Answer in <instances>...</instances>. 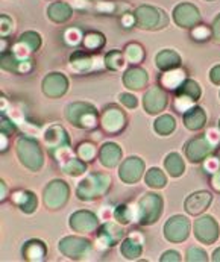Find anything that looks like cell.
<instances>
[{
  "label": "cell",
  "instance_id": "6da1fadb",
  "mask_svg": "<svg viewBox=\"0 0 220 262\" xmlns=\"http://www.w3.org/2000/svg\"><path fill=\"white\" fill-rule=\"evenodd\" d=\"M111 179L108 174L104 173H93L88 178H85L76 189V195L81 200H94L97 197H102L104 194H107V191L110 189Z\"/></svg>",
  "mask_w": 220,
  "mask_h": 262
},
{
  "label": "cell",
  "instance_id": "7a4b0ae2",
  "mask_svg": "<svg viewBox=\"0 0 220 262\" xmlns=\"http://www.w3.org/2000/svg\"><path fill=\"white\" fill-rule=\"evenodd\" d=\"M66 117L76 127L91 129V127H94L97 124L99 114H97L96 108L93 105L84 103V102H76V103H72L67 108Z\"/></svg>",
  "mask_w": 220,
  "mask_h": 262
},
{
  "label": "cell",
  "instance_id": "3957f363",
  "mask_svg": "<svg viewBox=\"0 0 220 262\" xmlns=\"http://www.w3.org/2000/svg\"><path fill=\"white\" fill-rule=\"evenodd\" d=\"M17 155H18L20 162L32 171H37L43 167V161H44L43 153H41V149H39L37 141L32 138H28V137L18 138Z\"/></svg>",
  "mask_w": 220,
  "mask_h": 262
},
{
  "label": "cell",
  "instance_id": "277c9868",
  "mask_svg": "<svg viewBox=\"0 0 220 262\" xmlns=\"http://www.w3.org/2000/svg\"><path fill=\"white\" fill-rule=\"evenodd\" d=\"M163 214V199L158 194H146L142 197V200L138 202V208H137V215H138V222L140 225H152L155 223L159 215Z\"/></svg>",
  "mask_w": 220,
  "mask_h": 262
},
{
  "label": "cell",
  "instance_id": "5b68a950",
  "mask_svg": "<svg viewBox=\"0 0 220 262\" xmlns=\"http://www.w3.org/2000/svg\"><path fill=\"white\" fill-rule=\"evenodd\" d=\"M134 18L142 29H159L167 25L166 14L152 6H140L135 11Z\"/></svg>",
  "mask_w": 220,
  "mask_h": 262
},
{
  "label": "cell",
  "instance_id": "8992f818",
  "mask_svg": "<svg viewBox=\"0 0 220 262\" xmlns=\"http://www.w3.org/2000/svg\"><path fill=\"white\" fill-rule=\"evenodd\" d=\"M69 194H70V189H69L66 182H63V181H52L46 187L44 194H43L44 205L49 209H59L69 200Z\"/></svg>",
  "mask_w": 220,
  "mask_h": 262
},
{
  "label": "cell",
  "instance_id": "52a82bcc",
  "mask_svg": "<svg viewBox=\"0 0 220 262\" xmlns=\"http://www.w3.org/2000/svg\"><path fill=\"white\" fill-rule=\"evenodd\" d=\"M59 252L70 259H81L91 252V243L81 236H66L59 241Z\"/></svg>",
  "mask_w": 220,
  "mask_h": 262
},
{
  "label": "cell",
  "instance_id": "ba28073f",
  "mask_svg": "<svg viewBox=\"0 0 220 262\" xmlns=\"http://www.w3.org/2000/svg\"><path fill=\"white\" fill-rule=\"evenodd\" d=\"M214 150V143L208 138V137H197L190 140L185 146L184 151L187 159H190L191 162H201L204 159H207L210 156V153Z\"/></svg>",
  "mask_w": 220,
  "mask_h": 262
},
{
  "label": "cell",
  "instance_id": "9c48e42d",
  "mask_svg": "<svg viewBox=\"0 0 220 262\" xmlns=\"http://www.w3.org/2000/svg\"><path fill=\"white\" fill-rule=\"evenodd\" d=\"M44 143L52 155H56L58 151H64L70 146V140H69L66 129L58 124L47 129V132L44 135Z\"/></svg>",
  "mask_w": 220,
  "mask_h": 262
},
{
  "label": "cell",
  "instance_id": "30bf717a",
  "mask_svg": "<svg viewBox=\"0 0 220 262\" xmlns=\"http://www.w3.org/2000/svg\"><path fill=\"white\" fill-rule=\"evenodd\" d=\"M190 232V223L183 215H175L167 220L164 226V235L170 243H183Z\"/></svg>",
  "mask_w": 220,
  "mask_h": 262
},
{
  "label": "cell",
  "instance_id": "8fae6325",
  "mask_svg": "<svg viewBox=\"0 0 220 262\" xmlns=\"http://www.w3.org/2000/svg\"><path fill=\"white\" fill-rule=\"evenodd\" d=\"M194 235L204 244H213L219 236V226L210 215L201 217L194 223Z\"/></svg>",
  "mask_w": 220,
  "mask_h": 262
},
{
  "label": "cell",
  "instance_id": "7c38bea8",
  "mask_svg": "<svg viewBox=\"0 0 220 262\" xmlns=\"http://www.w3.org/2000/svg\"><path fill=\"white\" fill-rule=\"evenodd\" d=\"M143 171H145V162L137 156H131L122 162L118 174L125 184H135L143 176Z\"/></svg>",
  "mask_w": 220,
  "mask_h": 262
},
{
  "label": "cell",
  "instance_id": "4fadbf2b",
  "mask_svg": "<svg viewBox=\"0 0 220 262\" xmlns=\"http://www.w3.org/2000/svg\"><path fill=\"white\" fill-rule=\"evenodd\" d=\"M67 88H69V80L61 73H50L43 80V93L52 99L64 96Z\"/></svg>",
  "mask_w": 220,
  "mask_h": 262
},
{
  "label": "cell",
  "instance_id": "5bb4252c",
  "mask_svg": "<svg viewBox=\"0 0 220 262\" xmlns=\"http://www.w3.org/2000/svg\"><path fill=\"white\" fill-rule=\"evenodd\" d=\"M126 123V117L123 111H120L117 106H108L101 117V124L104 127V130H107L108 134H117L125 127Z\"/></svg>",
  "mask_w": 220,
  "mask_h": 262
},
{
  "label": "cell",
  "instance_id": "9a60e30c",
  "mask_svg": "<svg viewBox=\"0 0 220 262\" xmlns=\"http://www.w3.org/2000/svg\"><path fill=\"white\" fill-rule=\"evenodd\" d=\"M211 200H213L211 192L197 191V192H193V194H190L187 197V200L184 203V208L190 215H199L210 206Z\"/></svg>",
  "mask_w": 220,
  "mask_h": 262
},
{
  "label": "cell",
  "instance_id": "2e32d148",
  "mask_svg": "<svg viewBox=\"0 0 220 262\" xmlns=\"http://www.w3.org/2000/svg\"><path fill=\"white\" fill-rule=\"evenodd\" d=\"M173 18H175L178 26H181V28H191V26L197 25V21L201 20V15H199L197 8H194L193 5L181 3V5H178L175 8Z\"/></svg>",
  "mask_w": 220,
  "mask_h": 262
},
{
  "label": "cell",
  "instance_id": "e0dca14e",
  "mask_svg": "<svg viewBox=\"0 0 220 262\" xmlns=\"http://www.w3.org/2000/svg\"><path fill=\"white\" fill-rule=\"evenodd\" d=\"M97 226H99L97 217L90 211H77L70 217V227L81 233L94 232Z\"/></svg>",
  "mask_w": 220,
  "mask_h": 262
},
{
  "label": "cell",
  "instance_id": "ac0fdd59",
  "mask_svg": "<svg viewBox=\"0 0 220 262\" xmlns=\"http://www.w3.org/2000/svg\"><path fill=\"white\" fill-rule=\"evenodd\" d=\"M167 105V96L159 86H152L145 96V108L149 114L161 113Z\"/></svg>",
  "mask_w": 220,
  "mask_h": 262
},
{
  "label": "cell",
  "instance_id": "d6986e66",
  "mask_svg": "<svg viewBox=\"0 0 220 262\" xmlns=\"http://www.w3.org/2000/svg\"><path fill=\"white\" fill-rule=\"evenodd\" d=\"M123 235L125 233L122 227H118L114 223H105L99 230V243L104 247H111V246H115L123 238Z\"/></svg>",
  "mask_w": 220,
  "mask_h": 262
},
{
  "label": "cell",
  "instance_id": "ffe728a7",
  "mask_svg": "<svg viewBox=\"0 0 220 262\" xmlns=\"http://www.w3.org/2000/svg\"><path fill=\"white\" fill-rule=\"evenodd\" d=\"M123 83L129 90H142L143 86H146L147 73L143 69H138V67L129 69L123 75Z\"/></svg>",
  "mask_w": 220,
  "mask_h": 262
},
{
  "label": "cell",
  "instance_id": "44dd1931",
  "mask_svg": "<svg viewBox=\"0 0 220 262\" xmlns=\"http://www.w3.org/2000/svg\"><path fill=\"white\" fill-rule=\"evenodd\" d=\"M205 121H207V115L204 113L202 108H190L187 110L184 114V124L185 127H188L190 130H199L205 126Z\"/></svg>",
  "mask_w": 220,
  "mask_h": 262
},
{
  "label": "cell",
  "instance_id": "7402d4cb",
  "mask_svg": "<svg viewBox=\"0 0 220 262\" xmlns=\"http://www.w3.org/2000/svg\"><path fill=\"white\" fill-rule=\"evenodd\" d=\"M99 158H101V162L105 167L112 168L122 159V149L117 144H114V143H107L105 146H102L101 153H99Z\"/></svg>",
  "mask_w": 220,
  "mask_h": 262
},
{
  "label": "cell",
  "instance_id": "603a6c76",
  "mask_svg": "<svg viewBox=\"0 0 220 262\" xmlns=\"http://www.w3.org/2000/svg\"><path fill=\"white\" fill-rule=\"evenodd\" d=\"M14 203H17L23 212L32 214L37 209L38 199L32 191H18L14 195Z\"/></svg>",
  "mask_w": 220,
  "mask_h": 262
},
{
  "label": "cell",
  "instance_id": "cb8c5ba5",
  "mask_svg": "<svg viewBox=\"0 0 220 262\" xmlns=\"http://www.w3.org/2000/svg\"><path fill=\"white\" fill-rule=\"evenodd\" d=\"M143 252V246H142V239H138V236L131 235L128 238H125V241L122 243V255L126 259H137Z\"/></svg>",
  "mask_w": 220,
  "mask_h": 262
},
{
  "label": "cell",
  "instance_id": "d4e9b609",
  "mask_svg": "<svg viewBox=\"0 0 220 262\" xmlns=\"http://www.w3.org/2000/svg\"><path fill=\"white\" fill-rule=\"evenodd\" d=\"M156 66L159 70H175L181 66V58L173 50H163L156 55Z\"/></svg>",
  "mask_w": 220,
  "mask_h": 262
},
{
  "label": "cell",
  "instance_id": "484cf974",
  "mask_svg": "<svg viewBox=\"0 0 220 262\" xmlns=\"http://www.w3.org/2000/svg\"><path fill=\"white\" fill-rule=\"evenodd\" d=\"M46 253H47V249L44 243L37 241V239L28 241L23 247V256L28 261H43Z\"/></svg>",
  "mask_w": 220,
  "mask_h": 262
},
{
  "label": "cell",
  "instance_id": "4316f807",
  "mask_svg": "<svg viewBox=\"0 0 220 262\" xmlns=\"http://www.w3.org/2000/svg\"><path fill=\"white\" fill-rule=\"evenodd\" d=\"M49 17L56 23H64L72 17V8L64 2H56L49 6Z\"/></svg>",
  "mask_w": 220,
  "mask_h": 262
},
{
  "label": "cell",
  "instance_id": "83f0119b",
  "mask_svg": "<svg viewBox=\"0 0 220 262\" xmlns=\"http://www.w3.org/2000/svg\"><path fill=\"white\" fill-rule=\"evenodd\" d=\"M164 167H166V170L169 171V174L173 176V178H179L184 173V168H185V167H184L183 158H181L178 153H170V155H167V158H166V161H164Z\"/></svg>",
  "mask_w": 220,
  "mask_h": 262
},
{
  "label": "cell",
  "instance_id": "f1b7e54d",
  "mask_svg": "<svg viewBox=\"0 0 220 262\" xmlns=\"http://www.w3.org/2000/svg\"><path fill=\"white\" fill-rule=\"evenodd\" d=\"M175 93H176V96H184V97H188L191 100H196L201 96V88L194 80L188 79V80H184L183 83L175 90Z\"/></svg>",
  "mask_w": 220,
  "mask_h": 262
},
{
  "label": "cell",
  "instance_id": "f546056e",
  "mask_svg": "<svg viewBox=\"0 0 220 262\" xmlns=\"http://www.w3.org/2000/svg\"><path fill=\"white\" fill-rule=\"evenodd\" d=\"M153 127H155L156 134H159V135H169V134H172L175 130L176 121H175V118L172 115H161L159 118H156Z\"/></svg>",
  "mask_w": 220,
  "mask_h": 262
},
{
  "label": "cell",
  "instance_id": "4dcf8cb0",
  "mask_svg": "<svg viewBox=\"0 0 220 262\" xmlns=\"http://www.w3.org/2000/svg\"><path fill=\"white\" fill-rule=\"evenodd\" d=\"M72 67L76 72H88L93 67V58L85 53H74L72 56Z\"/></svg>",
  "mask_w": 220,
  "mask_h": 262
},
{
  "label": "cell",
  "instance_id": "1f68e13d",
  "mask_svg": "<svg viewBox=\"0 0 220 262\" xmlns=\"http://www.w3.org/2000/svg\"><path fill=\"white\" fill-rule=\"evenodd\" d=\"M146 184L152 188H163L166 187L167 179L159 168H150L146 173Z\"/></svg>",
  "mask_w": 220,
  "mask_h": 262
},
{
  "label": "cell",
  "instance_id": "d6a6232c",
  "mask_svg": "<svg viewBox=\"0 0 220 262\" xmlns=\"http://www.w3.org/2000/svg\"><path fill=\"white\" fill-rule=\"evenodd\" d=\"M63 170H64V173H67V174L79 176V174H82V173L87 170V165H85V162H82L81 159L69 158V159L63 164Z\"/></svg>",
  "mask_w": 220,
  "mask_h": 262
},
{
  "label": "cell",
  "instance_id": "836d02e7",
  "mask_svg": "<svg viewBox=\"0 0 220 262\" xmlns=\"http://www.w3.org/2000/svg\"><path fill=\"white\" fill-rule=\"evenodd\" d=\"M184 82V73L179 70H173V72H169L161 77V83L169 88V90H176L181 83Z\"/></svg>",
  "mask_w": 220,
  "mask_h": 262
},
{
  "label": "cell",
  "instance_id": "e575fe53",
  "mask_svg": "<svg viewBox=\"0 0 220 262\" xmlns=\"http://www.w3.org/2000/svg\"><path fill=\"white\" fill-rule=\"evenodd\" d=\"M125 56H126V59H128L129 62L138 64V62H142L143 58H145L143 47H142L140 44H135V42L128 44V46H126V50H125Z\"/></svg>",
  "mask_w": 220,
  "mask_h": 262
},
{
  "label": "cell",
  "instance_id": "d590c367",
  "mask_svg": "<svg viewBox=\"0 0 220 262\" xmlns=\"http://www.w3.org/2000/svg\"><path fill=\"white\" fill-rule=\"evenodd\" d=\"M18 44H20L22 47H25L28 52H32V50H37L38 47H39L41 38H39V35L35 34V32H26V34H23V35L20 37Z\"/></svg>",
  "mask_w": 220,
  "mask_h": 262
},
{
  "label": "cell",
  "instance_id": "8d00e7d4",
  "mask_svg": "<svg viewBox=\"0 0 220 262\" xmlns=\"http://www.w3.org/2000/svg\"><path fill=\"white\" fill-rule=\"evenodd\" d=\"M125 55L118 50H112L105 56V64L110 70H120L125 66Z\"/></svg>",
  "mask_w": 220,
  "mask_h": 262
},
{
  "label": "cell",
  "instance_id": "74e56055",
  "mask_svg": "<svg viewBox=\"0 0 220 262\" xmlns=\"http://www.w3.org/2000/svg\"><path fill=\"white\" fill-rule=\"evenodd\" d=\"M114 217H115V220H118L120 223L128 225V223L134 219V211H132V208L128 206V205H120V206H117V209L114 211Z\"/></svg>",
  "mask_w": 220,
  "mask_h": 262
},
{
  "label": "cell",
  "instance_id": "f35d334b",
  "mask_svg": "<svg viewBox=\"0 0 220 262\" xmlns=\"http://www.w3.org/2000/svg\"><path fill=\"white\" fill-rule=\"evenodd\" d=\"M77 156L82 161H91L96 156V147L91 143H82L77 147Z\"/></svg>",
  "mask_w": 220,
  "mask_h": 262
},
{
  "label": "cell",
  "instance_id": "ab89813d",
  "mask_svg": "<svg viewBox=\"0 0 220 262\" xmlns=\"http://www.w3.org/2000/svg\"><path fill=\"white\" fill-rule=\"evenodd\" d=\"M22 64H23V62H20V61L17 59V56H15V58H14L12 55H5V56H2V69H5V70L17 72V70H20Z\"/></svg>",
  "mask_w": 220,
  "mask_h": 262
},
{
  "label": "cell",
  "instance_id": "60d3db41",
  "mask_svg": "<svg viewBox=\"0 0 220 262\" xmlns=\"http://www.w3.org/2000/svg\"><path fill=\"white\" fill-rule=\"evenodd\" d=\"M185 259L191 262H204V261H208V256H207V253H205L202 249L190 247V249L187 250V256H185Z\"/></svg>",
  "mask_w": 220,
  "mask_h": 262
},
{
  "label": "cell",
  "instance_id": "b9f144b4",
  "mask_svg": "<svg viewBox=\"0 0 220 262\" xmlns=\"http://www.w3.org/2000/svg\"><path fill=\"white\" fill-rule=\"evenodd\" d=\"M104 42H105L104 37L101 34H96V32H91L85 37V47L91 49V50L99 49L101 46H104Z\"/></svg>",
  "mask_w": 220,
  "mask_h": 262
},
{
  "label": "cell",
  "instance_id": "7bdbcfd3",
  "mask_svg": "<svg viewBox=\"0 0 220 262\" xmlns=\"http://www.w3.org/2000/svg\"><path fill=\"white\" fill-rule=\"evenodd\" d=\"M120 102L126 106V108H131V110H134V108H137V105H138V100H137V97H134L132 94H120Z\"/></svg>",
  "mask_w": 220,
  "mask_h": 262
},
{
  "label": "cell",
  "instance_id": "ee69618b",
  "mask_svg": "<svg viewBox=\"0 0 220 262\" xmlns=\"http://www.w3.org/2000/svg\"><path fill=\"white\" fill-rule=\"evenodd\" d=\"M159 261L163 262H170V261H175V262H179L181 261V256H179V253L178 252H173V250H169V252H166L161 258H159Z\"/></svg>",
  "mask_w": 220,
  "mask_h": 262
},
{
  "label": "cell",
  "instance_id": "f6af8a7d",
  "mask_svg": "<svg viewBox=\"0 0 220 262\" xmlns=\"http://www.w3.org/2000/svg\"><path fill=\"white\" fill-rule=\"evenodd\" d=\"M210 35V31L207 29V28H204V26H197L194 31H193V37L196 38V39H207Z\"/></svg>",
  "mask_w": 220,
  "mask_h": 262
},
{
  "label": "cell",
  "instance_id": "bcb514c9",
  "mask_svg": "<svg viewBox=\"0 0 220 262\" xmlns=\"http://www.w3.org/2000/svg\"><path fill=\"white\" fill-rule=\"evenodd\" d=\"M205 170H208V173H214L219 170V161L216 158H207L205 162Z\"/></svg>",
  "mask_w": 220,
  "mask_h": 262
},
{
  "label": "cell",
  "instance_id": "7dc6e473",
  "mask_svg": "<svg viewBox=\"0 0 220 262\" xmlns=\"http://www.w3.org/2000/svg\"><path fill=\"white\" fill-rule=\"evenodd\" d=\"M14 129H15V126H14L8 118H3V117H2V134L8 137Z\"/></svg>",
  "mask_w": 220,
  "mask_h": 262
},
{
  "label": "cell",
  "instance_id": "c3c4849f",
  "mask_svg": "<svg viewBox=\"0 0 220 262\" xmlns=\"http://www.w3.org/2000/svg\"><path fill=\"white\" fill-rule=\"evenodd\" d=\"M211 187L214 188L217 192H220V168L217 171H214L211 176Z\"/></svg>",
  "mask_w": 220,
  "mask_h": 262
},
{
  "label": "cell",
  "instance_id": "681fc988",
  "mask_svg": "<svg viewBox=\"0 0 220 262\" xmlns=\"http://www.w3.org/2000/svg\"><path fill=\"white\" fill-rule=\"evenodd\" d=\"M11 25H12L11 20L6 15H3L2 17V35H6L11 31Z\"/></svg>",
  "mask_w": 220,
  "mask_h": 262
},
{
  "label": "cell",
  "instance_id": "f907efd6",
  "mask_svg": "<svg viewBox=\"0 0 220 262\" xmlns=\"http://www.w3.org/2000/svg\"><path fill=\"white\" fill-rule=\"evenodd\" d=\"M210 79L213 80V83L220 85V66H216V67L211 70V73H210Z\"/></svg>",
  "mask_w": 220,
  "mask_h": 262
},
{
  "label": "cell",
  "instance_id": "816d5d0a",
  "mask_svg": "<svg viewBox=\"0 0 220 262\" xmlns=\"http://www.w3.org/2000/svg\"><path fill=\"white\" fill-rule=\"evenodd\" d=\"M213 37L216 41H220V14L213 23Z\"/></svg>",
  "mask_w": 220,
  "mask_h": 262
},
{
  "label": "cell",
  "instance_id": "f5cc1de1",
  "mask_svg": "<svg viewBox=\"0 0 220 262\" xmlns=\"http://www.w3.org/2000/svg\"><path fill=\"white\" fill-rule=\"evenodd\" d=\"M213 261H216V262H220V247L213 253Z\"/></svg>",
  "mask_w": 220,
  "mask_h": 262
},
{
  "label": "cell",
  "instance_id": "db71d44e",
  "mask_svg": "<svg viewBox=\"0 0 220 262\" xmlns=\"http://www.w3.org/2000/svg\"><path fill=\"white\" fill-rule=\"evenodd\" d=\"M6 197V185H5V182L2 181V200Z\"/></svg>",
  "mask_w": 220,
  "mask_h": 262
},
{
  "label": "cell",
  "instance_id": "11a10c76",
  "mask_svg": "<svg viewBox=\"0 0 220 262\" xmlns=\"http://www.w3.org/2000/svg\"><path fill=\"white\" fill-rule=\"evenodd\" d=\"M219 127H220V120H219Z\"/></svg>",
  "mask_w": 220,
  "mask_h": 262
}]
</instances>
